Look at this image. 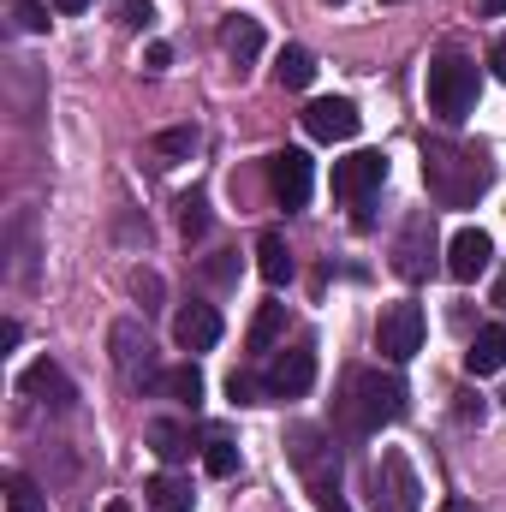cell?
Masks as SVG:
<instances>
[{
	"label": "cell",
	"mask_w": 506,
	"mask_h": 512,
	"mask_svg": "<svg viewBox=\"0 0 506 512\" xmlns=\"http://www.w3.org/2000/svg\"><path fill=\"white\" fill-rule=\"evenodd\" d=\"M381 185H387V155H381V149H358V155L334 161V203L364 209L370 191H381Z\"/></svg>",
	"instance_id": "5b68a950"
},
{
	"label": "cell",
	"mask_w": 506,
	"mask_h": 512,
	"mask_svg": "<svg viewBox=\"0 0 506 512\" xmlns=\"http://www.w3.org/2000/svg\"><path fill=\"white\" fill-rule=\"evenodd\" d=\"M322 507H328V512H352L346 501H340V495H334V501H322Z\"/></svg>",
	"instance_id": "ab89813d"
},
{
	"label": "cell",
	"mask_w": 506,
	"mask_h": 512,
	"mask_svg": "<svg viewBox=\"0 0 506 512\" xmlns=\"http://www.w3.org/2000/svg\"><path fill=\"white\" fill-rule=\"evenodd\" d=\"M376 507L381 512H417L423 507V483H417V471H411V459L399 447L381 453V465H376Z\"/></svg>",
	"instance_id": "9c48e42d"
},
{
	"label": "cell",
	"mask_w": 506,
	"mask_h": 512,
	"mask_svg": "<svg viewBox=\"0 0 506 512\" xmlns=\"http://www.w3.org/2000/svg\"><path fill=\"white\" fill-rule=\"evenodd\" d=\"M108 346H114V370H120L131 387L161 382V370H155V346H149V328H143V322H131V316L126 322H114Z\"/></svg>",
	"instance_id": "52a82bcc"
},
{
	"label": "cell",
	"mask_w": 506,
	"mask_h": 512,
	"mask_svg": "<svg viewBox=\"0 0 506 512\" xmlns=\"http://www.w3.org/2000/svg\"><path fill=\"white\" fill-rule=\"evenodd\" d=\"M155 393H167V399H179V405H191V411H197V399H203V376H197V364L161 370V382H155Z\"/></svg>",
	"instance_id": "7402d4cb"
},
{
	"label": "cell",
	"mask_w": 506,
	"mask_h": 512,
	"mask_svg": "<svg viewBox=\"0 0 506 512\" xmlns=\"http://www.w3.org/2000/svg\"><path fill=\"white\" fill-rule=\"evenodd\" d=\"M173 340H179L185 352H209V346L221 340V316H215V304H185V310L173 316Z\"/></svg>",
	"instance_id": "9a60e30c"
},
{
	"label": "cell",
	"mask_w": 506,
	"mask_h": 512,
	"mask_svg": "<svg viewBox=\"0 0 506 512\" xmlns=\"http://www.w3.org/2000/svg\"><path fill=\"white\" fill-rule=\"evenodd\" d=\"M131 292L143 298V310H155V298H161V274H143V268H137V280H131Z\"/></svg>",
	"instance_id": "f546056e"
},
{
	"label": "cell",
	"mask_w": 506,
	"mask_h": 512,
	"mask_svg": "<svg viewBox=\"0 0 506 512\" xmlns=\"http://www.w3.org/2000/svg\"><path fill=\"white\" fill-rule=\"evenodd\" d=\"M90 6H96V0H54V12H66V18H72V12H90Z\"/></svg>",
	"instance_id": "d590c367"
},
{
	"label": "cell",
	"mask_w": 506,
	"mask_h": 512,
	"mask_svg": "<svg viewBox=\"0 0 506 512\" xmlns=\"http://www.w3.org/2000/svg\"><path fill=\"white\" fill-rule=\"evenodd\" d=\"M143 66H149V72H167V66H173V48H167V42H149Z\"/></svg>",
	"instance_id": "1f68e13d"
},
{
	"label": "cell",
	"mask_w": 506,
	"mask_h": 512,
	"mask_svg": "<svg viewBox=\"0 0 506 512\" xmlns=\"http://www.w3.org/2000/svg\"><path fill=\"white\" fill-rule=\"evenodd\" d=\"M6 512H48V495H42L30 477L12 471V477H6Z\"/></svg>",
	"instance_id": "cb8c5ba5"
},
{
	"label": "cell",
	"mask_w": 506,
	"mask_h": 512,
	"mask_svg": "<svg viewBox=\"0 0 506 512\" xmlns=\"http://www.w3.org/2000/svg\"><path fill=\"white\" fill-rule=\"evenodd\" d=\"M477 96H483V78H477V60L465 54H435L429 60V114H441L447 126H465L477 114Z\"/></svg>",
	"instance_id": "3957f363"
},
{
	"label": "cell",
	"mask_w": 506,
	"mask_h": 512,
	"mask_svg": "<svg viewBox=\"0 0 506 512\" xmlns=\"http://www.w3.org/2000/svg\"><path fill=\"white\" fill-rule=\"evenodd\" d=\"M423 304H387L381 310V328H376V352L387 358V364H411L417 352H423Z\"/></svg>",
	"instance_id": "277c9868"
},
{
	"label": "cell",
	"mask_w": 506,
	"mask_h": 512,
	"mask_svg": "<svg viewBox=\"0 0 506 512\" xmlns=\"http://www.w3.org/2000/svg\"><path fill=\"white\" fill-rule=\"evenodd\" d=\"M179 227H185V239H203V227H209V203H203L197 191L179 203Z\"/></svg>",
	"instance_id": "83f0119b"
},
{
	"label": "cell",
	"mask_w": 506,
	"mask_h": 512,
	"mask_svg": "<svg viewBox=\"0 0 506 512\" xmlns=\"http://www.w3.org/2000/svg\"><path fill=\"white\" fill-rule=\"evenodd\" d=\"M304 131H310L316 143H352V137L364 131V114H358L352 102H340V96H322V102L304 108Z\"/></svg>",
	"instance_id": "8fae6325"
},
{
	"label": "cell",
	"mask_w": 506,
	"mask_h": 512,
	"mask_svg": "<svg viewBox=\"0 0 506 512\" xmlns=\"http://www.w3.org/2000/svg\"><path fill=\"white\" fill-rule=\"evenodd\" d=\"M24 393L42 399L48 411H72V405H78V387H72V376H66L54 358H36V364L24 370Z\"/></svg>",
	"instance_id": "5bb4252c"
},
{
	"label": "cell",
	"mask_w": 506,
	"mask_h": 512,
	"mask_svg": "<svg viewBox=\"0 0 506 512\" xmlns=\"http://www.w3.org/2000/svg\"><path fill=\"white\" fill-rule=\"evenodd\" d=\"M310 78H316V54L298 48V42H286V48L274 54V84H280V90H304Z\"/></svg>",
	"instance_id": "ac0fdd59"
},
{
	"label": "cell",
	"mask_w": 506,
	"mask_h": 512,
	"mask_svg": "<svg viewBox=\"0 0 506 512\" xmlns=\"http://www.w3.org/2000/svg\"><path fill=\"white\" fill-rule=\"evenodd\" d=\"M191 507H197V495H191L185 477H155L149 483V512H191Z\"/></svg>",
	"instance_id": "44dd1931"
},
{
	"label": "cell",
	"mask_w": 506,
	"mask_h": 512,
	"mask_svg": "<svg viewBox=\"0 0 506 512\" xmlns=\"http://www.w3.org/2000/svg\"><path fill=\"white\" fill-rule=\"evenodd\" d=\"M268 185H274L280 209H304L310 191H316V167H310V155H304V149H280V155L268 161Z\"/></svg>",
	"instance_id": "30bf717a"
},
{
	"label": "cell",
	"mask_w": 506,
	"mask_h": 512,
	"mask_svg": "<svg viewBox=\"0 0 506 512\" xmlns=\"http://www.w3.org/2000/svg\"><path fill=\"white\" fill-rule=\"evenodd\" d=\"M429 251H435V221L429 215H411L405 233H399V245H393V268L405 280H423L429 274Z\"/></svg>",
	"instance_id": "7c38bea8"
},
{
	"label": "cell",
	"mask_w": 506,
	"mask_h": 512,
	"mask_svg": "<svg viewBox=\"0 0 506 512\" xmlns=\"http://www.w3.org/2000/svg\"><path fill=\"white\" fill-rule=\"evenodd\" d=\"M501 405H506V393H501Z\"/></svg>",
	"instance_id": "7bdbcfd3"
},
{
	"label": "cell",
	"mask_w": 506,
	"mask_h": 512,
	"mask_svg": "<svg viewBox=\"0 0 506 512\" xmlns=\"http://www.w3.org/2000/svg\"><path fill=\"white\" fill-rule=\"evenodd\" d=\"M12 18L24 36H42L48 30V0H12Z\"/></svg>",
	"instance_id": "4316f807"
},
{
	"label": "cell",
	"mask_w": 506,
	"mask_h": 512,
	"mask_svg": "<svg viewBox=\"0 0 506 512\" xmlns=\"http://www.w3.org/2000/svg\"><path fill=\"white\" fill-rule=\"evenodd\" d=\"M149 447L161 453V465H179V459H191V429L173 423V417H155L149 423Z\"/></svg>",
	"instance_id": "ffe728a7"
},
{
	"label": "cell",
	"mask_w": 506,
	"mask_h": 512,
	"mask_svg": "<svg viewBox=\"0 0 506 512\" xmlns=\"http://www.w3.org/2000/svg\"><path fill=\"white\" fill-rule=\"evenodd\" d=\"M316 387V346L298 340L292 352H280L268 370H262V399H304Z\"/></svg>",
	"instance_id": "8992f818"
},
{
	"label": "cell",
	"mask_w": 506,
	"mask_h": 512,
	"mask_svg": "<svg viewBox=\"0 0 506 512\" xmlns=\"http://www.w3.org/2000/svg\"><path fill=\"white\" fill-rule=\"evenodd\" d=\"M423 185L441 209H471L495 185V161L459 143H423Z\"/></svg>",
	"instance_id": "6da1fadb"
},
{
	"label": "cell",
	"mask_w": 506,
	"mask_h": 512,
	"mask_svg": "<svg viewBox=\"0 0 506 512\" xmlns=\"http://www.w3.org/2000/svg\"><path fill=\"white\" fill-rule=\"evenodd\" d=\"M328 6H340V0H328Z\"/></svg>",
	"instance_id": "b9f144b4"
},
{
	"label": "cell",
	"mask_w": 506,
	"mask_h": 512,
	"mask_svg": "<svg viewBox=\"0 0 506 512\" xmlns=\"http://www.w3.org/2000/svg\"><path fill=\"white\" fill-rule=\"evenodd\" d=\"M381 6H405V0H381Z\"/></svg>",
	"instance_id": "60d3db41"
},
{
	"label": "cell",
	"mask_w": 506,
	"mask_h": 512,
	"mask_svg": "<svg viewBox=\"0 0 506 512\" xmlns=\"http://www.w3.org/2000/svg\"><path fill=\"white\" fill-rule=\"evenodd\" d=\"M441 512H477V507H471L465 495H453V501H441Z\"/></svg>",
	"instance_id": "74e56055"
},
{
	"label": "cell",
	"mask_w": 506,
	"mask_h": 512,
	"mask_svg": "<svg viewBox=\"0 0 506 512\" xmlns=\"http://www.w3.org/2000/svg\"><path fill=\"white\" fill-rule=\"evenodd\" d=\"M340 417L352 435H376L381 423H399L405 417V382L381 376V370H352L340 387Z\"/></svg>",
	"instance_id": "7a4b0ae2"
},
{
	"label": "cell",
	"mask_w": 506,
	"mask_h": 512,
	"mask_svg": "<svg viewBox=\"0 0 506 512\" xmlns=\"http://www.w3.org/2000/svg\"><path fill=\"white\" fill-rule=\"evenodd\" d=\"M459 417H465V423H471V417L483 423V399H471V393H465V399H459Z\"/></svg>",
	"instance_id": "e575fe53"
},
{
	"label": "cell",
	"mask_w": 506,
	"mask_h": 512,
	"mask_svg": "<svg viewBox=\"0 0 506 512\" xmlns=\"http://www.w3.org/2000/svg\"><path fill=\"white\" fill-rule=\"evenodd\" d=\"M203 471H209V477H233V471H239V447H233L227 435H209V447H203Z\"/></svg>",
	"instance_id": "484cf974"
},
{
	"label": "cell",
	"mask_w": 506,
	"mask_h": 512,
	"mask_svg": "<svg viewBox=\"0 0 506 512\" xmlns=\"http://www.w3.org/2000/svg\"><path fill=\"white\" fill-rule=\"evenodd\" d=\"M256 268H262V280H268V286H286V280H292V268H298L292 251H286V239H280L274 227L256 239Z\"/></svg>",
	"instance_id": "d6986e66"
},
{
	"label": "cell",
	"mask_w": 506,
	"mask_h": 512,
	"mask_svg": "<svg viewBox=\"0 0 506 512\" xmlns=\"http://www.w3.org/2000/svg\"><path fill=\"white\" fill-rule=\"evenodd\" d=\"M495 304H506V268L495 274Z\"/></svg>",
	"instance_id": "f35d334b"
},
{
	"label": "cell",
	"mask_w": 506,
	"mask_h": 512,
	"mask_svg": "<svg viewBox=\"0 0 506 512\" xmlns=\"http://www.w3.org/2000/svg\"><path fill=\"white\" fill-rule=\"evenodd\" d=\"M221 48H227V60L245 72L256 54H262V24H256L251 12H227V18H221Z\"/></svg>",
	"instance_id": "2e32d148"
},
{
	"label": "cell",
	"mask_w": 506,
	"mask_h": 512,
	"mask_svg": "<svg viewBox=\"0 0 506 512\" xmlns=\"http://www.w3.org/2000/svg\"><path fill=\"white\" fill-rule=\"evenodd\" d=\"M292 459H298V471L310 477V489H316L322 501H334V489H340V453L328 447V435H322V429H298V435H292Z\"/></svg>",
	"instance_id": "ba28073f"
},
{
	"label": "cell",
	"mask_w": 506,
	"mask_h": 512,
	"mask_svg": "<svg viewBox=\"0 0 506 512\" xmlns=\"http://www.w3.org/2000/svg\"><path fill=\"white\" fill-rule=\"evenodd\" d=\"M477 12H483V18H501V12H506V0H477Z\"/></svg>",
	"instance_id": "8d00e7d4"
},
{
	"label": "cell",
	"mask_w": 506,
	"mask_h": 512,
	"mask_svg": "<svg viewBox=\"0 0 506 512\" xmlns=\"http://www.w3.org/2000/svg\"><path fill=\"white\" fill-rule=\"evenodd\" d=\"M227 393H233V405H256V382H251V376H239V370H233Z\"/></svg>",
	"instance_id": "4dcf8cb0"
},
{
	"label": "cell",
	"mask_w": 506,
	"mask_h": 512,
	"mask_svg": "<svg viewBox=\"0 0 506 512\" xmlns=\"http://www.w3.org/2000/svg\"><path fill=\"white\" fill-rule=\"evenodd\" d=\"M209 280H221V286H227V280H233V256H215V262H209Z\"/></svg>",
	"instance_id": "836d02e7"
},
{
	"label": "cell",
	"mask_w": 506,
	"mask_h": 512,
	"mask_svg": "<svg viewBox=\"0 0 506 512\" xmlns=\"http://www.w3.org/2000/svg\"><path fill=\"white\" fill-rule=\"evenodd\" d=\"M280 328H286V304H262L256 322H251V334H245V346H251V352H268V346L280 340Z\"/></svg>",
	"instance_id": "603a6c76"
},
{
	"label": "cell",
	"mask_w": 506,
	"mask_h": 512,
	"mask_svg": "<svg viewBox=\"0 0 506 512\" xmlns=\"http://www.w3.org/2000/svg\"><path fill=\"white\" fill-rule=\"evenodd\" d=\"M114 12H120L126 30H149V24H155V6H149V0H120Z\"/></svg>",
	"instance_id": "f1b7e54d"
},
{
	"label": "cell",
	"mask_w": 506,
	"mask_h": 512,
	"mask_svg": "<svg viewBox=\"0 0 506 512\" xmlns=\"http://www.w3.org/2000/svg\"><path fill=\"white\" fill-rule=\"evenodd\" d=\"M465 370H471V376H495V370H506V328L501 322L477 328V340H471V352H465Z\"/></svg>",
	"instance_id": "e0dca14e"
},
{
	"label": "cell",
	"mask_w": 506,
	"mask_h": 512,
	"mask_svg": "<svg viewBox=\"0 0 506 512\" xmlns=\"http://www.w3.org/2000/svg\"><path fill=\"white\" fill-rule=\"evenodd\" d=\"M489 66H495V78L506 84V30L495 36V48H489Z\"/></svg>",
	"instance_id": "d6a6232c"
},
{
	"label": "cell",
	"mask_w": 506,
	"mask_h": 512,
	"mask_svg": "<svg viewBox=\"0 0 506 512\" xmlns=\"http://www.w3.org/2000/svg\"><path fill=\"white\" fill-rule=\"evenodd\" d=\"M191 149H197V131L191 126H173L155 137V155H161V167H173V161H191Z\"/></svg>",
	"instance_id": "d4e9b609"
},
{
	"label": "cell",
	"mask_w": 506,
	"mask_h": 512,
	"mask_svg": "<svg viewBox=\"0 0 506 512\" xmlns=\"http://www.w3.org/2000/svg\"><path fill=\"white\" fill-rule=\"evenodd\" d=\"M489 262H495V245H489L483 227H459V233L447 239V274H453V280H477Z\"/></svg>",
	"instance_id": "4fadbf2b"
}]
</instances>
